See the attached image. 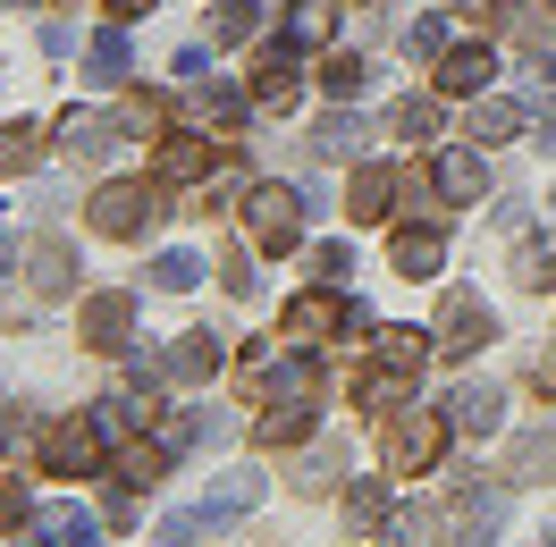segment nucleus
Listing matches in <instances>:
<instances>
[{"mask_svg":"<svg viewBox=\"0 0 556 547\" xmlns=\"http://www.w3.org/2000/svg\"><path fill=\"white\" fill-rule=\"evenodd\" d=\"M531 387H556V345H540V354H531Z\"/></svg>","mask_w":556,"mask_h":547,"instance_id":"nucleus-46","label":"nucleus"},{"mask_svg":"<svg viewBox=\"0 0 556 547\" xmlns=\"http://www.w3.org/2000/svg\"><path fill=\"white\" fill-rule=\"evenodd\" d=\"M26 278H35V295H68V287H76L68 237H35V244H26Z\"/></svg>","mask_w":556,"mask_h":547,"instance_id":"nucleus-19","label":"nucleus"},{"mask_svg":"<svg viewBox=\"0 0 556 547\" xmlns=\"http://www.w3.org/2000/svg\"><path fill=\"white\" fill-rule=\"evenodd\" d=\"M42 161V118H0V177H26Z\"/></svg>","mask_w":556,"mask_h":547,"instance_id":"nucleus-25","label":"nucleus"},{"mask_svg":"<svg viewBox=\"0 0 556 547\" xmlns=\"http://www.w3.org/2000/svg\"><path fill=\"white\" fill-rule=\"evenodd\" d=\"M110 9H118V17H143V9H152V0H110Z\"/></svg>","mask_w":556,"mask_h":547,"instance_id":"nucleus-48","label":"nucleus"},{"mask_svg":"<svg viewBox=\"0 0 556 547\" xmlns=\"http://www.w3.org/2000/svg\"><path fill=\"white\" fill-rule=\"evenodd\" d=\"M439 345L421 338V329H380L371 338V362L346 379L354 387V405L363 412H396V405H414V379H421V362H430Z\"/></svg>","mask_w":556,"mask_h":547,"instance_id":"nucleus-1","label":"nucleus"},{"mask_svg":"<svg viewBox=\"0 0 556 547\" xmlns=\"http://www.w3.org/2000/svg\"><path fill=\"white\" fill-rule=\"evenodd\" d=\"M118 127H127V136H161V127H169V102H161V93H127V102H118Z\"/></svg>","mask_w":556,"mask_h":547,"instance_id":"nucleus-36","label":"nucleus"},{"mask_svg":"<svg viewBox=\"0 0 556 547\" xmlns=\"http://www.w3.org/2000/svg\"><path fill=\"white\" fill-rule=\"evenodd\" d=\"M447 9H464V17H489V9H497V0H447Z\"/></svg>","mask_w":556,"mask_h":547,"instance_id":"nucleus-47","label":"nucleus"},{"mask_svg":"<svg viewBox=\"0 0 556 547\" xmlns=\"http://www.w3.org/2000/svg\"><path fill=\"white\" fill-rule=\"evenodd\" d=\"M253 26H262V9H253V0H228V9L211 17V42H244Z\"/></svg>","mask_w":556,"mask_h":547,"instance_id":"nucleus-40","label":"nucleus"},{"mask_svg":"<svg viewBox=\"0 0 556 547\" xmlns=\"http://www.w3.org/2000/svg\"><path fill=\"white\" fill-rule=\"evenodd\" d=\"M9 262H17V244H9V237H0V278H9Z\"/></svg>","mask_w":556,"mask_h":547,"instance_id":"nucleus-50","label":"nucleus"},{"mask_svg":"<svg viewBox=\"0 0 556 547\" xmlns=\"http://www.w3.org/2000/svg\"><path fill=\"white\" fill-rule=\"evenodd\" d=\"M244 118V93H228V85H203V127H237Z\"/></svg>","mask_w":556,"mask_h":547,"instance_id":"nucleus-41","label":"nucleus"},{"mask_svg":"<svg viewBox=\"0 0 556 547\" xmlns=\"http://www.w3.org/2000/svg\"><path fill=\"white\" fill-rule=\"evenodd\" d=\"M556 278V244L548 237H522L515 244V287H548Z\"/></svg>","mask_w":556,"mask_h":547,"instance_id":"nucleus-35","label":"nucleus"},{"mask_svg":"<svg viewBox=\"0 0 556 547\" xmlns=\"http://www.w3.org/2000/svg\"><path fill=\"white\" fill-rule=\"evenodd\" d=\"M455 35H447V17H414L405 26V60H447Z\"/></svg>","mask_w":556,"mask_h":547,"instance_id":"nucleus-38","label":"nucleus"},{"mask_svg":"<svg viewBox=\"0 0 556 547\" xmlns=\"http://www.w3.org/2000/svg\"><path fill=\"white\" fill-rule=\"evenodd\" d=\"M85 60H93V85H118V76L136 68V51H127V35H118V26H102V35H93V51H85Z\"/></svg>","mask_w":556,"mask_h":547,"instance_id":"nucleus-31","label":"nucleus"},{"mask_svg":"<svg viewBox=\"0 0 556 547\" xmlns=\"http://www.w3.org/2000/svg\"><path fill=\"white\" fill-rule=\"evenodd\" d=\"M447 430H455V421H439V412H405V405H396V412H388V472H405V480H414V472H439V455H447Z\"/></svg>","mask_w":556,"mask_h":547,"instance_id":"nucleus-3","label":"nucleus"},{"mask_svg":"<svg viewBox=\"0 0 556 547\" xmlns=\"http://www.w3.org/2000/svg\"><path fill=\"white\" fill-rule=\"evenodd\" d=\"M489 26H497V42H515V51H548L556 42V0H497Z\"/></svg>","mask_w":556,"mask_h":547,"instance_id":"nucleus-10","label":"nucleus"},{"mask_svg":"<svg viewBox=\"0 0 556 547\" xmlns=\"http://www.w3.org/2000/svg\"><path fill=\"white\" fill-rule=\"evenodd\" d=\"M278 35L295 42V51H313V42L338 35V0H287V26Z\"/></svg>","mask_w":556,"mask_h":547,"instance_id":"nucleus-24","label":"nucleus"},{"mask_svg":"<svg viewBox=\"0 0 556 547\" xmlns=\"http://www.w3.org/2000/svg\"><path fill=\"white\" fill-rule=\"evenodd\" d=\"M35 547H102V522L85 506H42L35 513Z\"/></svg>","mask_w":556,"mask_h":547,"instance_id":"nucleus-22","label":"nucleus"},{"mask_svg":"<svg viewBox=\"0 0 556 547\" xmlns=\"http://www.w3.org/2000/svg\"><path fill=\"white\" fill-rule=\"evenodd\" d=\"M127 136L118 127V110H68L60 118V143H68V161H110V143Z\"/></svg>","mask_w":556,"mask_h":547,"instance_id":"nucleus-14","label":"nucleus"},{"mask_svg":"<svg viewBox=\"0 0 556 547\" xmlns=\"http://www.w3.org/2000/svg\"><path fill=\"white\" fill-rule=\"evenodd\" d=\"M396 278H439V262H447V237L439 228H396Z\"/></svg>","mask_w":556,"mask_h":547,"instance_id":"nucleus-23","label":"nucleus"},{"mask_svg":"<svg viewBox=\"0 0 556 547\" xmlns=\"http://www.w3.org/2000/svg\"><path fill=\"white\" fill-rule=\"evenodd\" d=\"M304 211H313V194H295V186L262 177V186L244 194V237L262 244V253H287V244L304 237Z\"/></svg>","mask_w":556,"mask_h":547,"instance_id":"nucleus-2","label":"nucleus"},{"mask_svg":"<svg viewBox=\"0 0 556 547\" xmlns=\"http://www.w3.org/2000/svg\"><path fill=\"white\" fill-rule=\"evenodd\" d=\"M489 85H497V42H455L439 60V93L447 102H481Z\"/></svg>","mask_w":556,"mask_h":547,"instance_id":"nucleus-8","label":"nucleus"},{"mask_svg":"<svg viewBox=\"0 0 556 547\" xmlns=\"http://www.w3.org/2000/svg\"><path fill=\"white\" fill-rule=\"evenodd\" d=\"M194 531H203V513H169V522L152 531V547H203Z\"/></svg>","mask_w":556,"mask_h":547,"instance_id":"nucleus-42","label":"nucleus"},{"mask_svg":"<svg viewBox=\"0 0 556 547\" xmlns=\"http://www.w3.org/2000/svg\"><path fill=\"white\" fill-rule=\"evenodd\" d=\"M363 60H354V51H329V60H320V93H329V102H354V93H363Z\"/></svg>","mask_w":556,"mask_h":547,"instance_id":"nucleus-33","label":"nucleus"},{"mask_svg":"<svg viewBox=\"0 0 556 547\" xmlns=\"http://www.w3.org/2000/svg\"><path fill=\"white\" fill-rule=\"evenodd\" d=\"M313 270H320V278H329V287H338V278H346V270H354V253H346V244H320V253H313Z\"/></svg>","mask_w":556,"mask_h":547,"instance_id":"nucleus-43","label":"nucleus"},{"mask_svg":"<svg viewBox=\"0 0 556 547\" xmlns=\"http://www.w3.org/2000/svg\"><path fill=\"white\" fill-rule=\"evenodd\" d=\"M102 421L93 412H76V421H60V430H42V472H60V480H93L102 472Z\"/></svg>","mask_w":556,"mask_h":547,"instance_id":"nucleus-6","label":"nucleus"},{"mask_svg":"<svg viewBox=\"0 0 556 547\" xmlns=\"http://www.w3.org/2000/svg\"><path fill=\"white\" fill-rule=\"evenodd\" d=\"M515 136H522V102H515V93L472 102V143H515Z\"/></svg>","mask_w":556,"mask_h":547,"instance_id":"nucleus-28","label":"nucleus"},{"mask_svg":"<svg viewBox=\"0 0 556 547\" xmlns=\"http://www.w3.org/2000/svg\"><path fill=\"white\" fill-rule=\"evenodd\" d=\"M489 338H497V320H489V304L472 295V287H447V304H439V329H430V345H439L447 362H464V354H481Z\"/></svg>","mask_w":556,"mask_h":547,"instance_id":"nucleus-5","label":"nucleus"},{"mask_svg":"<svg viewBox=\"0 0 556 547\" xmlns=\"http://www.w3.org/2000/svg\"><path fill=\"white\" fill-rule=\"evenodd\" d=\"M354 152H363V118L338 102V110H329V118L313 127V161H354Z\"/></svg>","mask_w":556,"mask_h":547,"instance_id":"nucleus-27","label":"nucleus"},{"mask_svg":"<svg viewBox=\"0 0 556 547\" xmlns=\"http://www.w3.org/2000/svg\"><path fill=\"white\" fill-rule=\"evenodd\" d=\"M85 219H93L102 237H118V244L152 237V228H161V177H152V186H127V177H118V186H102Z\"/></svg>","mask_w":556,"mask_h":547,"instance_id":"nucleus-4","label":"nucleus"},{"mask_svg":"<svg viewBox=\"0 0 556 547\" xmlns=\"http://www.w3.org/2000/svg\"><path fill=\"white\" fill-rule=\"evenodd\" d=\"M430 531H439V513H430V506H396L380 522V547H430Z\"/></svg>","mask_w":556,"mask_h":547,"instance_id":"nucleus-30","label":"nucleus"},{"mask_svg":"<svg viewBox=\"0 0 556 547\" xmlns=\"http://www.w3.org/2000/svg\"><path fill=\"white\" fill-rule=\"evenodd\" d=\"M447 421L464 430V438H497V430H506V396H497L489 379H464V387L447 396Z\"/></svg>","mask_w":556,"mask_h":547,"instance_id":"nucleus-12","label":"nucleus"},{"mask_svg":"<svg viewBox=\"0 0 556 547\" xmlns=\"http://www.w3.org/2000/svg\"><path fill=\"white\" fill-rule=\"evenodd\" d=\"M497 472L515 480V488H540V480H556V438H548V430H522V438L506 446V463H497Z\"/></svg>","mask_w":556,"mask_h":547,"instance_id":"nucleus-20","label":"nucleus"},{"mask_svg":"<svg viewBox=\"0 0 556 547\" xmlns=\"http://www.w3.org/2000/svg\"><path fill=\"white\" fill-rule=\"evenodd\" d=\"M540 143H548V152H556V110H548V118H540Z\"/></svg>","mask_w":556,"mask_h":547,"instance_id":"nucleus-49","label":"nucleus"},{"mask_svg":"<svg viewBox=\"0 0 556 547\" xmlns=\"http://www.w3.org/2000/svg\"><path fill=\"white\" fill-rule=\"evenodd\" d=\"M253 102L262 110H295L304 102V68H295V42L287 35L262 42V60H253Z\"/></svg>","mask_w":556,"mask_h":547,"instance_id":"nucleus-9","label":"nucleus"},{"mask_svg":"<svg viewBox=\"0 0 556 547\" xmlns=\"http://www.w3.org/2000/svg\"><path fill=\"white\" fill-rule=\"evenodd\" d=\"M388 136H414V143H430V136H439V102H414V93H405V102L388 110Z\"/></svg>","mask_w":556,"mask_h":547,"instance_id":"nucleus-37","label":"nucleus"},{"mask_svg":"<svg viewBox=\"0 0 556 547\" xmlns=\"http://www.w3.org/2000/svg\"><path fill=\"white\" fill-rule=\"evenodd\" d=\"M9 9H35V0H9Z\"/></svg>","mask_w":556,"mask_h":547,"instance_id":"nucleus-51","label":"nucleus"},{"mask_svg":"<svg viewBox=\"0 0 556 547\" xmlns=\"http://www.w3.org/2000/svg\"><path fill=\"white\" fill-rule=\"evenodd\" d=\"M313 421H320L313 405H270L262 421H253V438H262V446H304V438H313Z\"/></svg>","mask_w":556,"mask_h":547,"instance_id":"nucleus-29","label":"nucleus"},{"mask_svg":"<svg viewBox=\"0 0 556 547\" xmlns=\"http://www.w3.org/2000/svg\"><path fill=\"white\" fill-rule=\"evenodd\" d=\"M219 270H228V295H253V262H244V253H228Z\"/></svg>","mask_w":556,"mask_h":547,"instance_id":"nucleus-44","label":"nucleus"},{"mask_svg":"<svg viewBox=\"0 0 556 547\" xmlns=\"http://www.w3.org/2000/svg\"><path fill=\"white\" fill-rule=\"evenodd\" d=\"M396 194H405V169H354V186H346V219H363V228H380L388 211H396Z\"/></svg>","mask_w":556,"mask_h":547,"instance_id":"nucleus-13","label":"nucleus"},{"mask_svg":"<svg viewBox=\"0 0 556 547\" xmlns=\"http://www.w3.org/2000/svg\"><path fill=\"white\" fill-rule=\"evenodd\" d=\"M76 329H85V345H102V354H118V345L136 338V295H93Z\"/></svg>","mask_w":556,"mask_h":547,"instance_id":"nucleus-17","label":"nucleus"},{"mask_svg":"<svg viewBox=\"0 0 556 547\" xmlns=\"http://www.w3.org/2000/svg\"><path fill=\"white\" fill-rule=\"evenodd\" d=\"M219 362H228V345L211 338V329H186V338H177L169 354H161V362H152V371L169 379V387H203V379L219 371Z\"/></svg>","mask_w":556,"mask_h":547,"instance_id":"nucleus-11","label":"nucleus"},{"mask_svg":"<svg viewBox=\"0 0 556 547\" xmlns=\"http://www.w3.org/2000/svg\"><path fill=\"white\" fill-rule=\"evenodd\" d=\"M388 513H396V506H388V480H354V488H346V522H354V531H380Z\"/></svg>","mask_w":556,"mask_h":547,"instance_id":"nucleus-32","label":"nucleus"},{"mask_svg":"<svg viewBox=\"0 0 556 547\" xmlns=\"http://www.w3.org/2000/svg\"><path fill=\"white\" fill-rule=\"evenodd\" d=\"M338 472H346V446L329 438V446H313V455L295 463V488H313V497H320V488H338Z\"/></svg>","mask_w":556,"mask_h":547,"instance_id":"nucleus-34","label":"nucleus"},{"mask_svg":"<svg viewBox=\"0 0 556 547\" xmlns=\"http://www.w3.org/2000/svg\"><path fill=\"white\" fill-rule=\"evenodd\" d=\"M253 506H262V472H228V480H211V488H203V506H194V513H203L211 531H228V522L253 513Z\"/></svg>","mask_w":556,"mask_h":547,"instance_id":"nucleus-18","label":"nucleus"},{"mask_svg":"<svg viewBox=\"0 0 556 547\" xmlns=\"http://www.w3.org/2000/svg\"><path fill=\"white\" fill-rule=\"evenodd\" d=\"M278 329H287L295 345L338 338V329H354V295H338V287H313V295H295V304L278 311Z\"/></svg>","mask_w":556,"mask_h":547,"instance_id":"nucleus-7","label":"nucleus"},{"mask_svg":"<svg viewBox=\"0 0 556 547\" xmlns=\"http://www.w3.org/2000/svg\"><path fill=\"white\" fill-rule=\"evenodd\" d=\"M152 177H161V186H194V177H211V143L203 136H161Z\"/></svg>","mask_w":556,"mask_h":547,"instance_id":"nucleus-21","label":"nucleus"},{"mask_svg":"<svg viewBox=\"0 0 556 547\" xmlns=\"http://www.w3.org/2000/svg\"><path fill=\"white\" fill-rule=\"evenodd\" d=\"M0 522H26V488L17 480H0Z\"/></svg>","mask_w":556,"mask_h":547,"instance_id":"nucleus-45","label":"nucleus"},{"mask_svg":"<svg viewBox=\"0 0 556 547\" xmlns=\"http://www.w3.org/2000/svg\"><path fill=\"white\" fill-rule=\"evenodd\" d=\"M194 278H203V262H194V253H161V262H152V287H161V295H186Z\"/></svg>","mask_w":556,"mask_h":547,"instance_id":"nucleus-39","label":"nucleus"},{"mask_svg":"<svg viewBox=\"0 0 556 547\" xmlns=\"http://www.w3.org/2000/svg\"><path fill=\"white\" fill-rule=\"evenodd\" d=\"M110 472H118V488H152V480L169 472V446H161V430H152V438H136V446H118V463H110Z\"/></svg>","mask_w":556,"mask_h":547,"instance_id":"nucleus-26","label":"nucleus"},{"mask_svg":"<svg viewBox=\"0 0 556 547\" xmlns=\"http://www.w3.org/2000/svg\"><path fill=\"white\" fill-rule=\"evenodd\" d=\"M455 547H497V513H506V497L497 488H455Z\"/></svg>","mask_w":556,"mask_h":547,"instance_id":"nucleus-15","label":"nucleus"},{"mask_svg":"<svg viewBox=\"0 0 556 547\" xmlns=\"http://www.w3.org/2000/svg\"><path fill=\"white\" fill-rule=\"evenodd\" d=\"M430 186H439L447 203H481V186H489L481 143H455V152H439V161H430Z\"/></svg>","mask_w":556,"mask_h":547,"instance_id":"nucleus-16","label":"nucleus"}]
</instances>
